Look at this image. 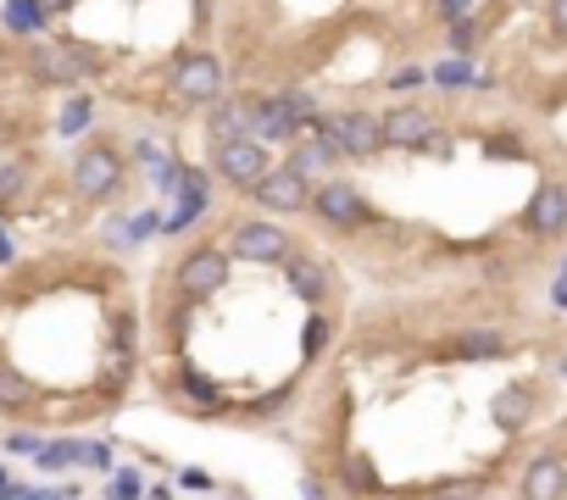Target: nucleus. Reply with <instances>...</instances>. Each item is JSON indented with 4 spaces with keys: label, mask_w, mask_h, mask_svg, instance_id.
<instances>
[{
    "label": "nucleus",
    "mask_w": 567,
    "mask_h": 500,
    "mask_svg": "<svg viewBox=\"0 0 567 500\" xmlns=\"http://www.w3.org/2000/svg\"><path fill=\"white\" fill-rule=\"evenodd\" d=\"M429 78H434V83H445V90H467V83H478V90H484V83H490L484 72H473L467 61H440Z\"/></svg>",
    "instance_id": "5701e85b"
},
{
    "label": "nucleus",
    "mask_w": 567,
    "mask_h": 500,
    "mask_svg": "<svg viewBox=\"0 0 567 500\" xmlns=\"http://www.w3.org/2000/svg\"><path fill=\"white\" fill-rule=\"evenodd\" d=\"M490 417H496V429H523L529 417H534V395L523 389V384H507V389H496V400H490Z\"/></svg>",
    "instance_id": "2eb2a0df"
},
{
    "label": "nucleus",
    "mask_w": 567,
    "mask_h": 500,
    "mask_svg": "<svg viewBox=\"0 0 567 500\" xmlns=\"http://www.w3.org/2000/svg\"><path fill=\"white\" fill-rule=\"evenodd\" d=\"M518 495H523V500H567V462H562V456H540V462H529Z\"/></svg>",
    "instance_id": "9b49d317"
},
{
    "label": "nucleus",
    "mask_w": 567,
    "mask_h": 500,
    "mask_svg": "<svg viewBox=\"0 0 567 500\" xmlns=\"http://www.w3.org/2000/svg\"><path fill=\"white\" fill-rule=\"evenodd\" d=\"M311 212H317L322 223H334V228H356V223H367V201H362L351 184H322V190L311 195Z\"/></svg>",
    "instance_id": "1a4fd4ad"
},
{
    "label": "nucleus",
    "mask_w": 567,
    "mask_h": 500,
    "mask_svg": "<svg viewBox=\"0 0 567 500\" xmlns=\"http://www.w3.org/2000/svg\"><path fill=\"white\" fill-rule=\"evenodd\" d=\"M90 123H95V101H90V95H72V101L61 106V117H56V134L72 139V134H84Z\"/></svg>",
    "instance_id": "4be33fe9"
},
{
    "label": "nucleus",
    "mask_w": 567,
    "mask_h": 500,
    "mask_svg": "<svg viewBox=\"0 0 567 500\" xmlns=\"http://www.w3.org/2000/svg\"><path fill=\"white\" fill-rule=\"evenodd\" d=\"M451 45H456V50H473V23H467V18L451 29Z\"/></svg>",
    "instance_id": "2f4dec72"
},
{
    "label": "nucleus",
    "mask_w": 567,
    "mask_h": 500,
    "mask_svg": "<svg viewBox=\"0 0 567 500\" xmlns=\"http://www.w3.org/2000/svg\"><path fill=\"white\" fill-rule=\"evenodd\" d=\"M0 23H7L12 34H23V39H34L50 23V12L39 7V0H7V7H0Z\"/></svg>",
    "instance_id": "f3484780"
},
{
    "label": "nucleus",
    "mask_w": 567,
    "mask_h": 500,
    "mask_svg": "<svg viewBox=\"0 0 567 500\" xmlns=\"http://www.w3.org/2000/svg\"><path fill=\"white\" fill-rule=\"evenodd\" d=\"M23 406H34V384L18 367L0 362V411H23Z\"/></svg>",
    "instance_id": "aec40b11"
},
{
    "label": "nucleus",
    "mask_w": 567,
    "mask_h": 500,
    "mask_svg": "<svg viewBox=\"0 0 567 500\" xmlns=\"http://www.w3.org/2000/svg\"><path fill=\"white\" fill-rule=\"evenodd\" d=\"M322 340H329V322L317 317V322L306 328V356H317V351H322Z\"/></svg>",
    "instance_id": "7c9ffc66"
},
{
    "label": "nucleus",
    "mask_w": 567,
    "mask_h": 500,
    "mask_svg": "<svg viewBox=\"0 0 567 500\" xmlns=\"http://www.w3.org/2000/svg\"><path fill=\"white\" fill-rule=\"evenodd\" d=\"M206 484H212V478H206L201 467H184V489H206Z\"/></svg>",
    "instance_id": "f704fd0d"
},
{
    "label": "nucleus",
    "mask_w": 567,
    "mask_h": 500,
    "mask_svg": "<svg viewBox=\"0 0 567 500\" xmlns=\"http://www.w3.org/2000/svg\"><path fill=\"white\" fill-rule=\"evenodd\" d=\"M551 29L567 39V0H551Z\"/></svg>",
    "instance_id": "473e14b6"
},
{
    "label": "nucleus",
    "mask_w": 567,
    "mask_h": 500,
    "mask_svg": "<svg viewBox=\"0 0 567 500\" xmlns=\"http://www.w3.org/2000/svg\"><path fill=\"white\" fill-rule=\"evenodd\" d=\"M284 268H290V289H295L300 300H311V306H317L322 295H329V273H322L311 257H290Z\"/></svg>",
    "instance_id": "dca6fc26"
},
{
    "label": "nucleus",
    "mask_w": 567,
    "mask_h": 500,
    "mask_svg": "<svg viewBox=\"0 0 567 500\" xmlns=\"http://www.w3.org/2000/svg\"><path fill=\"white\" fill-rule=\"evenodd\" d=\"M12 257H18V245H12V234H7V228H0V268H7Z\"/></svg>",
    "instance_id": "72a5a7b5"
},
{
    "label": "nucleus",
    "mask_w": 567,
    "mask_h": 500,
    "mask_svg": "<svg viewBox=\"0 0 567 500\" xmlns=\"http://www.w3.org/2000/svg\"><path fill=\"white\" fill-rule=\"evenodd\" d=\"M117 179H123V161H117L112 145H90L84 156L72 161V190L84 201H106L117 190Z\"/></svg>",
    "instance_id": "7ed1b4c3"
},
{
    "label": "nucleus",
    "mask_w": 567,
    "mask_h": 500,
    "mask_svg": "<svg viewBox=\"0 0 567 500\" xmlns=\"http://www.w3.org/2000/svg\"><path fill=\"white\" fill-rule=\"evenodd\" d=\"M257 201L273 206V212H300V206H311V184L300 173H290V167H273V173L257 184Z\"/></svg>",
    "instance_id": "9d476101"
},
{
    "label": "nucleus",
    "mask_w": 567,
    "mask_h": 500,
    "mask_svg": "<svg viewBox=\"0 0 567 500\" xmlns=\"http://www.w3.org/2000/svg\"><path fill=\"white\" fill-rule=\"evenodd\" d=\"M317 134L334 145V156H373V150H384V123L373 112H334V117H322Z\"/></svg>",
    "instance_id": "f03ea898"
},
{
    "label": "nucleus",
    "mask_w": 567,
    "mask_h": 500,
    "mask_svg": "<svg viewBox=\"0 0 567 500\" xmlns=\"http://www.w3.org/2000/svg\"><path fill=\"white\" fill-rule=\"evenodd\" d=\"M29 67H34L39 78H50V83H78V78L95 72V61H90L84 50H72V45H34Z\"/></svg>",
    "instance_id": "6e6552de"
},
{
    "label": "nucleus",
    "mask_w": 567,
    "mask_h": 500,
    "mask_svg": "<svg viewBox=\"0 0 567 500\" xmlns=\"http://www.w3.org/2000/svg\"><path fill=\"white\" fill-rule=\"evenodd\" d=\"M418 83H429L423 67H400V72H389V90H418Z\"/></svg>",
    "instance_id": "cd10ccee"
},
{
    "label": "nucleus",
    "mask_w": 567,
    "mask_h": 500,
    "mask_svg": "<svg viewBox=\"0 0 567 500\" xmlns=\"http://www.w3.org/2000/svg\"><path fill=\"white\" fill-rule=\"evenodd\" d=\"M251 106L246 101H212V117H206V134L217 145H234V139H251Z\"/></svg>",
    "instance_id": "4468645a"
},
{
    "label": "nucleus",
    "mask_w": 567,
    "mask_h": 500,
    "mask_svg": "<svg viewBox=\"0 0 567 500\" xmlns=\"http://www.w3.org/2000/svg\"><path fill=\"white\" fill-rule=\"evenodd\" d=\"M484 489H490V478H462V484H445L440 500H478Z\"/></svg>",
    "instance_id": "a878e982"
},
{
    "label": "nucleus",
    "mask_w": 567,
    "mask_h": 500,
    "mask_svg": "<svg viewBox=\"0 0 567 500\" xmlns=\"http://www.w3.org/2000/svg\"><path fill=\"white\" fill-rule=\"evenodd\" d=\"M223 284H228V250L201 245V250H190V257L179 262V289L184 295H212Z\"/></svg>",
    "instance_id": "423d86ee"
},
{
    "label": "nucleus",
    "mask_w": 567,
    "mask_h": 500,
    "mask_svg": "<svg viewBox=\"0 0 567 500\" xmlns=\"http://www.w3.org/2000/svg\"><path fill=\"white\" fill-rule=\"evenodd\" d=\"M290 234L279 228V223H246L234 234V245H228V257H246V262H290Z\"/></svg>",
    "instance_id": "0eeeda50"
},
{
    "label": "nucleus",
    "mask_w": 567,
    "mask_h": 500,
    "mask_svg": "<svg viewBox=\"0 0 567 500\" xmlns=\"http://www.w3.org/2000/svg\"><path fill=\"white\" fill-rule=\"evenodd\" d=\"M551 300H556V306H567V268H562V279H556V289H551Z\"/></svg>",
    "instance_id": "e433bc0d"
},
{
    "label": "nucleus",
    "mask_w": 567,
    "mask_h": 500,
    "mask_svg": "<svg viewBox=\"0 0 567 500\" xmlns=\"http://www.w3.org/2000/svg\"><path fill=\"white\" fill-rule=\"evenodd\" d=\"M456 351H462V356H473V362H490V356H507V340H501L496 328H478V333H462Z\"/></svg>",
    "instance_id": "412c9836"
},
{
    "label": "nucleus",
    "mask_w": 567,
    "mask_h": 500,
    "mask_svg": "<svg viewBox=\"0 0 567 500\" xmlns=\"http://www.w3.org/2000/svg\"><path fill=\"white\" fill-rule=\"evenodd\" d=\"M384 123V145H429L434 139V117L423 106H395Z\"/></svg>",
    "instance_id": "f8f14e48"
},
{
    "label": "nucleus",
    "mask_w": 567,
    "mask_h": 500,
    "mask_svg": "<svg viewBox=\"0 0 567 500\" xmlns=\"http://www.w3.org/2000/svg\"><path fill=\"white\" fill-rule=\"evenodd\" d=\"M440 12H451V18L462 23V12H467V0H440Z\"/></svg>",
    "instance_id": "c9c22d12"
},
{
    "label": "nucleus",
    "mask_w": 567,
    "mask_h": 500,
    "mask_svg": "<svg viewBox=\"0 0 567 500\" xmlns=\"http://www.w3.org/2000/svg\"><path fill=\"white\" fill-rule=\"evenodd\" d=\"M39 445H45V440H34V434H12V440H7L12 456H39Z\"/></svg>",
    "instance_id": "c756f323"
},
{
    "label": "nucleus",
    "mask_w": 567,
    "mask_h": 500,
    "mask_svg": "<svg viewBox=\"0 0 567 500\" xmlns=\"http://www.w3.org/2000/svg\"><path fill=\"white\" fill-rule=\"evenodd\" d=\"M306 112H311V101H306V95H279V101H262V106L251 112V139H262V145H273V139H295Z\"/></svg>",
    "instance_id": "20e7f679"
},
{
    "label": "nucleus",
    "mask_w": 567,
    "mask_h": 500,
    "mask_svg": "<svg viewBox=\"0 0 567 500\" xmlns=\"http://www.w3.org/2000/svg\"><path fill=\"white\" fill-rule=\"evenodd\" d=\"M139 495H145V484H139V473H128V467L106 484V500H139Z\"/></svg>",
    "instance_id": "393cba45"
},
{
    "label": "nucleus",
    "mask_w": 567,
    "mask_h": 500,
    "mask_svg": "<svg viewBox=\"0 0 567 500\" xmlns=\"http://www.w3.org/2000/svg\"><path fill=\"white\" fill-rule=\"evenodd\" d=\"M173 90L184 95V101H217L223 95V61L217 56H206V50H195V56H179V67H173Z\"/></svg>",
    "instance_id": "39448f33"
},
{
    "label": "nucleus",
    "mask_w": 567,
    "mask_h": 500,
    "mask_svg": "<svg viewBox=\"0 0 567 500\" xmlns=\"http://www.w3.org/2000/svg\"><path fill=\"white\" fill-rule=\"evenodd\" d=\"M39 473H61V467H78V440H50V445H39Z\"/></svg>",
    "instance_id": "b1692460"
},
{
    "label": "nucleus",
    "mask_w": 567,
    "mask_h": 500,
    "mask_svg": "<svg viewBox=\"0 0 567 500\" xmlns=\"http://www.w3.org/2000/svg\"><path fill=\"white\" fill-rule=\"evenodd\" d=\"M212 167H217V179L234 184V190H251L273 173V161H268V145L262 139H234V145H217L212 150Z\"/></svg>",
    "instance_id": "f257e3e1"
},
{
    "label": "nucleus",
    "mask_w": 567,
    "mask_h": 500,
    "mask_svg": "<svg viewBox=\"0 0 567 500\" xmlns=\"http://www.w3.org/2000/svg\"><path fill=\"white\" fill-rule=\"evenodd\" d=\"M201 212H206V184L190 173V179H184V190H179V212L168 217V234H184V228H190Z\"/></svg>",
    "instance_id": "6ab92c4d"
},
{
    "label": "nucleus",
    "mask_w": 567,
    "mask_h": 500,
    "mask_svg": "<svg viewBox=\"0 0 567 500\" xmlns=\"http://www.w3.org/2000/svg\"><path fill=\"white\" fill-rule=\"evenodd\" d=\"M39 7H45V12H67V7H72V0H39Z\"/></svg>",
    "instance_id": "58836bf2"
},
{
    "label": "nucleus",
    "mask_w": 567,
    "mask_h": 500,
    "mask_svg": "<svg viewBox=\"0 0 567 500\" xmlns=\"http://www.w3.org/2000/svg\"><path fill=\"white\" fill-rule=\"evenodd\" d=\"M23 179H29V161L0 167V201H7V195H18V190H23Z\"/></svg>",
    "instance_id": "bb28decb"
},
{
    "label": "nucleus",
    "mask_w": 567,
    "mask_h": 500,
    "mask_svg": "<svg viewBox=\"0 0 567 500\" xmlns=\"http://www.w3.org/2000/svg\"><path fill=\"white\" fill-rule=\"evenodd\" d=\"M529 228L534 234H562L567 228V190L562 184H540L529 201Z\"/></svg>",
    "instance_id": "ddd939ff"
},
{
    "label": "nucleus",
    "mask_w": 567,
    "mask_h": 500,
    "mask_svg": "<svg viewBox=\"0 0 567 500\" xmlns=\"http://www.w3.org/2000/svg\"><path fill=\"white\" fill-rule=\"evenodd\" d=\"M12 489H18V484H12V478H7V467H0V500H7V495H12Z\"/></svg>",
    "instance_id": "4c0bfd02"
},
{
    "label": "nucleus",
    "mask_w": 567,
    "mask_h": 500,
    "mask_svg": "<svg viewBox=\"0 0 567 500\" xmlns=\"http://www.w3.org/2000/svg\"><path fill=\"white\" fill-rule=\"evenodd\" d=\"M78 462L84 467H112V451L106 445H78Z\"/></svg>",
    "instance_id": "c85d7f7f"
},
{
    "label": "nucleus",
    "mask_w": 567,
    "mask_h": 500,
    "mask_svg": "<svg viewBox=\"0 0 567 500\" xmlns=\"http://www.w3.org/2000/svg\"><path fill=\"white\" fill-rule=\"evenodd\" d=\"M329 161H334V145L317 134V139H300V145H295V156H290V173H300V179L311 184V173H322Z\"/></svg>",
    "instance_id": "a211bd4d"
}]
</instances>
